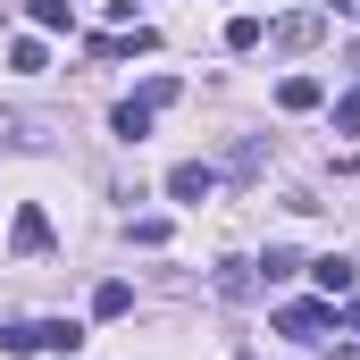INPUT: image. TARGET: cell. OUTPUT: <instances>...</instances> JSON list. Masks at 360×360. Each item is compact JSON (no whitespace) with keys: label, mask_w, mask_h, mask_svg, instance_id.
<instances>
[{"label":"cell","mask_w":360,"mask_h":360,"mask_svg":"<svg viewBox=\"0 0 360 360\" xmlns=\"http://www.w3.org/2000/svg\"><path fill=\"white\" fill-rule=\"evenodd\" d=\"M76 344H84L76 319H34V327H8L0 335V352H68V360H76Z\"/></svg>","instance_id":"cell-1"},{"label":"cell","mask_w":360,"mask_h":360,"mask_svg":"<svg viewBox=\"0 0 360 360\" xmlns=\"http://www.w3.org/2000/svg\"><path fill=\"white\" fill-rule=\"evenodd\" d=\"M276 327H285L293 344H319V335L335 327V310H327V302H285V310H276Z\"/></svg>","instance_id":"cell-2"},{"label":"cell","mask_w":360,"mask_h":360,"mask_svg":"<svg viewBox=\"0 0 360 360\" xmlns=\"http://www.w3.org/2000/svg\"><path fill=\"white\" fill-rule=\"evenodd\" d=\"M210 193H218V168H201V160L168 168V201H210Z\"/></svg>","instance_id":"cell-3"},{"label":"cell","mask_w":360,"mask_h":360,"mask_svg":"<svg viewBox=\"0 0 360 360\" xmlns=\"http://www.w3.org/2000/svg\"><path fill=\"white\" fill-rule=\"evenodd\" d=\"M319 34H327V17H319V8H293V17L276 25V51H310Z\"/></svg>","instance_id":"cell-4"},{"label":"cell","mask_w":360,"mask_h":360,"mask_svg":"<svg viewBox=\"0 0 360 360\" xmlns=\"http://www.w3.org/2000/svg\"><path fill=\"white\" fill-rule=\"evenodd\" d=\"M319 101H327L319 76H285V84H276V109H319Z\"/></svg>","instance_id":"cell-5"},{"label":"cell","mask_w":360,"mask_h":360,"mask_svg":"<svg viewBox=\"0 0 360 360\" xmlns=\"http://www.w3.org/2000/svg\"><path fill=\"white\" fill-rule=\"evenodd\" d=\"M8 235H17V252H51V218H42V210H17Z\"/></svg>","instance_id":"cell-6"},{"label":"cell","mask_w":360,"mask_h":360,"mask_svg":"<svg viewBox=\"0 0 360 360\" xmlns=\"http://www.w3.org/2000/svg\"><path fill=\"white\" fill-rule=\"evenodd\" d=\"M109 126H117V143H143V134H151V109H143V101H117Z\"/></svg>","instance_id":"cell-7"},{"label":"cell","mask_w":360,"mask_h":360,"mask_svg":"<svg viewBox=\"0 0 360 360\" xmlns=\"http://www.w3.org/2000/svg\"><path fill=\"white\" fill-rule=\"evenodd\" d=\"M126 310H134V285H117V276H109V285L92 293V319H126Z\"/></svg>","instance_id":"cell-8"},{"label":"cell","mask_w":360,"mask_h":360,"mask_svg":"<svg viewBox=\"0 0 360 360\" xmlns=\"http://www.w3.org/2000/svg\"><path fill=\"white\" fill-rule=\"evenodd\" d=\"M310 276H319L327 293H352V260H310Z\"/></svg>","instance_id":"cell-9"},{"label":"cell","mask_w":360,"mask_h":360,"mask_svg":"<svg viewBox=\"0 0 360 360\" xmlns=\"http://www.w3.org/2000/svg\"><path fill=\"white\" fill-rule=\"evenodd\" d=\"M34 25H42V34H68L76 17H68V0H34Z\"/></svg>","instance_id":"cell-10"},{"label":"cell","mask_w":360,"mask_h":360,"mask_svg":"<svg viewBox=\"0 0 360 360\" xmlns=\"http://www.w3.org/2000/svg\"><path fill=\"white\" fill-rule=\"evenodd\" d=\"M226 51H260V17H235L226 25Z\"/></svg>","instance_id":"cell-11"},{"label":"cell","mask_w":360,"mask_h":360,"mask_svg":"<svg viewBox=\"0 0 360 360\" xmlns=\"http://www.w3.org/2000/svg\"><path fill=\"white\" fill-rule=\"evenodd\" d=\"M134 101H143V109H168V101H176V76H151V84L134 92Z\"/></svg>","instance_id":"cell-12"},{"label":"cell","mask_w":360,"mask_h":360,"mask_svg":"<svg viewBox=\"0 0 360 360\" xmlns=\"http://www.w3.org/2000/svg\"><path fill=\"white\" fill-rule=\"evenodd\" d=\"M25 126H34V117H25V109H0V143H34V134H25Z\"/></svg>","instance_id":"cell-13"},{"label":"cell","mask_w":360,"mask_h":360,"mask_svg":"<svg viewBox=\"0 0 360 360\" xmlns=\"http://www.w3.org/2000/svg\"><path fill=\"white\" fill-rule=\"evenodd\" d=\"M335 126H344V134H352V126H360V84L344 92V109H335Z\"/></svg>","instance_id":"cell-14"},{"label":"cell","mask_w":360,"mask_h":360,"mask_svg":"<svg viewBox=\"0 0 360 360\" xmlns=\"http://www.w3.org/2000/svg\"><path fill=\"white\" fill-rule=\"evenodd\" d=\"M327 360H352V352H327Z\"/></svg>","instance_id":"cell-15"}]
</instances>
